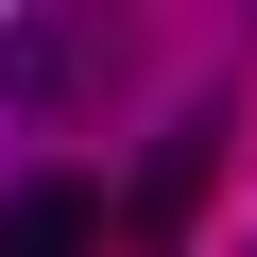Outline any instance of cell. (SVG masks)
<instances>
[{
  "mask_svg": "<svg viewBox=\"0 0 257 257\" xmlns=\"http://www.w3.org/2000/svg\"><path fill=\"white\" fill-rule=\"evenodd\" d=\"M86 240H103V189L86 172H35L18 206H0V257H86Z\"/></svg>",
  "mask_w": 257,
  "mask_h": 257,
  "instance_id": "3",
  "label": "cell"
},
{
  "mask_svg": "<svg viewBox=\"0 0 257 257\" xmlns=\"http://www.w3.org/2000/svg\"><path fill=\"white\" fill-rule=\"evenodd\" d=\"M103 69V18H0V103H86Z\"/></svg>",
  "mask_w": 257,
  "mask_h": 257,
  "instance_id": "2",
  "label": "cell"
},
{
  "mask_svg": "<svg viewBox=\"0 0 257 257\" xmlns=\"http://www.w3.org/2000/svg\"><path fill=\"white\" fill-rule=\"evenodd\" d=\"M206 189H223V120H172V138L138 155V189H120V240H138V257H172V240L206 223Z\"/></svg>",
  "mask_w": 257,
  "mask_h": 257,
  "instance_id": "1",
  "label": "cell"
}]
</instances>
